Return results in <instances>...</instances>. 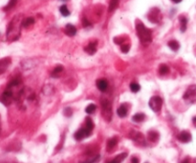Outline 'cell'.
I'll list each match as a JSON object with an SVG mask.
<instances>
[{"label":"cell","instance_id":"1","mask_svg":"<svg viewBox=\"0 0 196 163\" xmlns=\"http://www.w3.org/2000/svg\"><path fill=\"white\" fill-rule=\"evenodd\" d=\"M22 21L23 20H21L19 16H15L10 23L7 32V38L10 41H14L18 39L20 35V29L22 27Z\"/></svg>","mask_w":196,"mask_h":163},{"label":"cell","instance_id":"2","mask_svg":"<svg viewBox=\"0 0 196 163\" xmlns=\"http://www.w3.org/2000/svg\"><path fill=\"white\" fill-rule=\"evenodd\" d=\"M136 32L138 37L143 44H149L152 41V34L151 31L146 28L140 20L136 21Z\"/></svg>","mask_w":196,"mask_h":163},{"label":"cell","instance_id":"3","mask_svg":"<svg viewBox=\"0 0 196 163\" xmlns=\"http://www.w3.org/2000/svg\"><path fill=\"white\" fill-rule=\"evenodd\" d=\"M101 108H103V115L105 120L110 121L112 118V108L111 103L107 98H101Z\"/></svg>","mask_w":196,"mask_h":163},{"label":"cell","instance_id":"4","mask_svg":"<svg viewBox=\"0 0 196 163\" xmlns=\"http://www.w3.org/2000/svg\"><path fill=\"white\" fill-rule=\"evenodd\" d=\"M183 98L187 102L193 103L196 101V85H191L187 89L185 94L183 96Z\"/></svg>","mask_w":196,"mask_h":163},{"label":"cell","instance_id":"5","mask_svg":"<svg viewBox=\"0 0 196 163\" xmlns=\"http://www.w3.org/2000/svg\"><path fill=\"white\" fill-rule=\"evenodd\" d=\"M148 105H149L150 109L153 112L158 113L161 111V108L163 105V99L158 96H154L150 98L149 102H148Z\"/></svg>","mask_w":196,"mask_h":163},{"label":"cell","instance_id":"6","mask_svg":"<svg viewBox=\"0 0 196 163\" xmlns=\"http://www.w3.org/2000/svg\"><path fill=\"white\" fill-rule=\"evenodd\" d=\"M91 133H92V131L85 127V128H81L80 130H77L76 132V134L74 135V136H75V138L77 139V140L80 141V140H82V139L85 138V137H88L91 135Z\"/></svg>","mask_w":196,"mask_h":163},{"label":"cell","instance_id":"7","mask_svg":"<svg viewBox=\"0 0 196 163\" xmlns=\"http://www.w3.org/2000/svg\"><path fill=\"white\" fill-rule=\"evenodd\" d=\"M177 138H178V140L180 142L187 143V142H190L191 140V135L187 131H183V132H181V133L178 135Z\"/></svg>","mask_w":196,"mask_h":163},{"label":"cell","instance_id":"8","mask_svg":"<svg viewBox=\"0 0 196 163\" xmlns=\"http://www.w3.org/2000/svg\"><path fill=\"white\" fill-rule=\"evenodd\" d=\"M160 11L158 9H153L148 13V19L153 23H158L160 21Z\"/></svg>","mask_w":196,"mask_h":163},{"label":"cell","instance_id":"9","mask_svg":"<svg viewBox=\"0 0 196 163\" xmlns=\"http://www.w3.org/2000/svg\"><path fill=\"white\" fill-rule=\"evenodd\" d=\"M84 51L88 54H94L97 52V42H91L84 48Z\"/></svg>","mask_w":196,"mask_h":163},{"label":"cell","instance_id":"10","mask_svg":"<svg viewBox=\"0 0 196 163\" xmlns=\"http://www.w3.org/2000/svg\"><path fill=\"white\" fill-rule=\"evenodd\" d=\"M64 32H65V34H66L67 35H69V36H74V35H76V34H77V29H76V27H75L74 25H72V24H67V25L65 26Z\"/></svg>","mask_w":196,"mask_h":163},{"label":"cell","instance_id":"11","mask_svg":"<svg viewBox=\"0 0 196 163\" xmlns=\"http://www.w3.org/2000/svg\"><path fill=\"white\" fill-rule=\"evenodd\" d=\"M97 87L100 91L105 92L108 89V82L105 79H99L97 80Z\"/></svg>","mask_w":196,"mask_h":163},{"label":"cell","instance_id":"12","mask_svg":"<svg viewBox=\"0 0 196 163\" xmlns=\"http://www.w3.org/2000/svg\"><path fill=\"white\" fill-rule=\"evenodd\" d=\"M62 73H63V67H62V66H57L56 68L53 70L51 75L53 77H55V78H58V77H59L62 74Z\"/></svg>","mask_w":196,"mask_h":163},{"label":"cell","instance_id":"13","mask_svg":"<svg viewBox=\"0 0 196 163\" xmlns=\"http://www.w3.org/2000/svg\"><path fill=\"white\" fill-rule=\"evenodd\" d=\"M127 108L125 107V105L124 104H123V105H121L119 108H118V110H117V114H118V115L120 116V118H125V116H126V114H127Z\"/></svg>","mask_w":196,"mask_h":163},{"label":"cell","instance_id":"14","mask_svg":"<svg viewBox=\"0 0 196 163\" xmlns=\"http://www.w3.org/2000/svg\"><path fill=\"white\" fill-rule=\"evenodd\" d=\"M126 157H127V154L126 153H123V154H118V156L114 159L110 160V161L107 162V163H121L122 161L124 160V158H126Z\"/></svg>","mask_w":196,"mask_h":163},{"label":"cell","instance_id":"15","mask_svg":"<svg viewBox=\"0 0 196 163\" xmlns=\"http://www.w3.org/2000/svg\"><path fill=\"white\" fill-rule=\"evenodd\" d=\"M117 143H118L117 137H112V138L109 139L108 142H107V151L111 152V151L115 148V147H116Z\"/></svg>","mask_w":196,"mask_h":163},{"label":"cell","instance_id":"16","mask_svg":"<svg viewBox=\"0 0 196 163\" xmlns=\"http://www.w3.org/2000/svg\"><path fill=\"white\" fill-rule=\"evenodd\" d=\"M179 20H180V24H181V28H180V30H181L182 33H184V32H186V30H187V19L186 16H184V15H181V16L179 17Z\"/></svg>","mask_w":196,"mask_h":163},{"label":"cell","instance_id":"17","mask_svg":"<svg viewBox=\"0 0 196 163\" xmlns=\"http://www.w3.org/2000/svg\"><path fill=\"white\" fill-rule=\"evenodd\" d=\"M159 137H160V136L156 131H150L149 133H148V139L152 142H157Z\"/></svg>","mask_w":196,"mask_h":163},{"label":"cell","instance_id":"18","mask_svg":"<svg viewBox=\"0 0 196 163\" xmlns=\"http://www.w3.org/2000/svg\"><path fill=\"white\" fill-rule=\"evenodd\" d=\"M34 23H35V19L33 17H27V18H25L24 20L22 21V27L28 28L29 26L33 25Z\"/></svg>","mask_w":196,"mask_h":163},{"label":"cell","instance_id":"19","mask_svg":"<svg viewBox=\"0 0 196 163\" xmlns=\"http://www.w3.org/2000/svg\"><path fill=\"white\" fill-rule=\"evenodd\" d=\"M168 47H169L172 51L176 52V51H178L179 48H180V44H179L178 41H176V40H171V41L168 42Z\"/></svg>","mask_w":196,"mask_h":163},{"label":"cell","instance_id":"20","mask_svg":"<svg viewBox=\"0 0 196 163\" xmlns=\"http://www.w3.org/2000/svg\"><path fill=\"white\" fill-rule=\"evenodd\" d=\"M145 115L144 114L140 113V114H136L133 115L132 120L135 121V122H142V121L145 120Z\"/></svg>","mask_w":196,"mask_h":163},{"label":"cell","instance_id":"21","mask_svg":"<svg viewBox=\"0 0 196 163\" xmlns=\"http://www.w3.org/2000/svg\"><path fill=\"white\" fill-rule=\"evenodd\" d=\"M120 0H111L110 5H109V12H113L117 9L118 5H119Z\"/></svg>","mask_w":196,"mask_h":163},{"label":"cell","instance_id":"22","mask_svg":"<svg viewBox=\"0 0 196 163\" xmlns=\"http://www.w3.org/2000/svg\"><path fill=\"white\" fill-rule=\"evenodd\" d=\"M59 12L62 15H63V16H68V15H70V11L68 10L66 5H62L59 8Z\"/></svg>","mask_w":196,"mask_h":163},{"label":"cell","instance_id":"23","mask_svg":"<svg viewBox=\"0 0 196 163\" xmlns=\"http://www.w3.org/2000/svg\"><path fill=\"white\" fill-rule=\"evenodd\" d=\"M96 109H97V106L95 104H89L87 107L85 108V112L89 114H91L96 111Z\"/></svg>","mask_w":196,"mask_h":163},{"label":"cell","instance_id":"24","mask_svg":"<svg viewBox=\"0 0 196 163\" xmlns=\"http://www.w3.org/2000/svg\"><path fill=\"white\" fill-rule=\"evenodd\" d=\"M168 71H169L168 67L167 65H164V64L161 65V66H160V68H159V74H162V75L167 74L168 73Z\"/></svg>","mask_w":196,"mask_h":163},{"label":"cell","instance_id":"25","mask_svg":"<svg viewBox=\"0 0 196 163\" xmlns=\"http://www.w3.org/2000/svg\"><path fill=\"white\" fill-rule=\"evenodd\" d=\"M85 127L88 128L91 131L93 130V128H94V122H93V120L90 118H85Z\"/></svg>","mask_w":196,"mask_h":163},{"label":"cell","instance_id":"26","mask_svg":"<svg viewBox=\"0 0 196 163\" xmlns=\"http://www.w3.org/2000/svg\"><path fill=\"white\" fill-rule=\"evenodd\" d=\"M140 89H141V87H140V85H139L138 83L132 82V83L130 84V90H131V92H139V91H140Z\"/></svg>","mask_w":196,"mask_h":163},{"label":"cell","instance_id":"27","mask_svg":"<svg viewBox=\"0 0 196 163\" xmlns=\"http://www.w3.org/2000/svg\"><path fill=\"white\" fill-rule=\"evenodd\" d=\"M17 0H10V2L8 3V5L4 8V10H5V11H8V10L12 9V8L14 7V5L17 4Z\"/></svg>","mask_w":196,"mask_h":163},{"label":"cell","instance_id":"28","mask_svg":"<svg viewBox=\"0 0 196 163\" xmlns=\"http://www.w3.org/2000/svg\"><path fill=\"white\" fill-rule=\"evenodd\" d=\"M129 49H130L129 45H122V46H121V51H122L123 53H127L129 52Z\"/></svg>","mask_w":196,"mask_h":163},{"label":"cell","instance_id":"29","mask_svg":"<svg viewBox=\"0 0 196 163\" xmlns=\"http://www.w3.org/2000/svg\"><path fill=\"white\" fill-rule=\"evenodd\" d=\"M63 114L66 115V116H71L72 115V114H73V111H72V109L71 108H65L64 109V112H63Z\"/></svg>","mask_w":196,"mask_h":163},{"label":"cell","instance_id":"30","mask_svg":"<svg viewBox=\"0 0 196 163\" xmlns=\"http://www.w3.org/2000/svg\"><path fill=\"white\" fill-rule=\"evenodd\" d=\"M43 91H45V92H46L47 95H49V94H51V92H53V88L50 86V85H47V86H45L43 88Z\"/></svg>","mask_w":196,"mask_h":163},{"label":"cell","instance_id":"31","mask_svg":"<svg viewBox=\"0 0 196 163\" xmlns=\"http://www.w3.org/2000/svg\"><path fill=\"white\" fill-rule=\"evenodd\" d=\"M99 159H100V156H96V157L94 158L93 159H91V160H87V161H84V162H81V163H96Z\"/></svg>","mask_w":196,"mask_h":163},{"label":"cell","instance_id":"32","mask_svg":"<svg viewBox=\"0 0 196 163\" xmlns=\"http://www.w3.org/2000/svg\"><path fill=\"white\" fill-rule=\"evenodd\" d=\"M82 24H83V26L84 27H89V26H91V23L86 19V18H84L83 20H82Z\"/></svg>","mask_w":196,"mask_h":163},{"label":"cell","instance_id":"33","mask_svg":"<svg viewBox=\"0 0 196 163\" xmlns=\"http://www.w3.org/2000/svg\"><path fill=\"white\" fill-rule=\"evenodd\" d=\"M131 163H139V158L136 157L131 158Z\"/></svg>","mask_w":196,"mask_h":163},{"label":"cell","instance_id":"34","mask_svg":"<svg viewBox=\"0 0 196 163\" xmlns=\"http://www.w3.org/2000/svg\"><path fill=\"white\" fill-rule=\"evenodd\" d=\"M181 163H190V158H185Z\"/></svg>","mask_w":196,"mask_h":163},{"label":"cell","instance_id":"35","mask_svg":"<svg viewBox=\"0 0 196 163\" xmlns=\"http://www.w3.org/2000/svg\"><path fill=\"white\" fill-rule=\"evenodd\" d=\"M192 123H193V125L196 127V116H194V118H192Z\"/></svg>","mask_w":196,"mask_h":163},{"label":"cell","instance_id":"36","mask_svg":"<svg viewBox=\"0 0 196 163\" xmlns=\"http://www.w3.org/2000/svg\"><path fill=\"white\" fill-rule=\"evenodd\" d=\"M172 2H174V3H180L182 1V0H171Z\"/></svg>","mask_w":196,"mask_h":163},{"label":"cell","instance_id":"37","mask_svg":"<svg viewBox=\"0 0 196 163\" xmlns=\"http://www.w3.org/2000/svg\"><path fill=\"white\" fill-rule=\"evenodd\" d=\"M62 1H66V0H62Z\"/></svg>","mask_w":196,"mask_h":163}]
</instances>
